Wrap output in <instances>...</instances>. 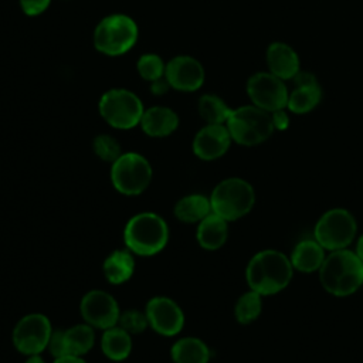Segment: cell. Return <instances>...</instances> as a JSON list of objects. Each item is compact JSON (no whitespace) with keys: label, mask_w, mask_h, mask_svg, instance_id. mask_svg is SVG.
Returning <instances> with one entry per match:
<instances>
[{"label":"cell","mask_w":363,"mask_h":363,"mask_svg":"<svg viewBox=\"0 0 363 363\" xmlns=\"http://www.w3.org/2000/svg\"><path fill=\"white\" fill-rule=\"evenodd\" d=\"M231 142L225 125H206L193 139V152L201 160H216L227 153Z\"/></svg>","instance_id":"15"},{"label":"cell","mask_w":363,"mask_h":363,"mask_svg":"<svg viewBox=\"0 0 363 363\" xmlns=\"http://www.w3.org/2000/svg\"><path fill=\"white\" fill-rule=\"evenodd\" d=\"M139 125L146 135L152 138H164L177 129L179 116L167 106H152L145 109Z\"/></svg>","instance_id":"18"},{"label":"cell","mask_w":363,"mask_h":363,"mask_svg":"<svg viewBox=\"0 0 363 363\" xmlns=\"http://www.w3.org/2000/svg\"><path fill=\"white\" fill-rule=\"evenodd\" d=\"M101 347L108 359L115 362L125 360L132 350L130 335L121 326L115 325L109 329H105L101 340Z\"/></svg>","instance_id":"20"},{"label":"cell","mask_w":363,"mask_h":363,"mask_svg":"<svg viewBox=\"0 0 363 363\" xmlns=\"http://www.w3.org/2000/svg\"><path fill=\"white\" fill-rule=\"evenodd\" d=\"M145 313L153 330L163 336L177 335L184 323V315L180 306L166 296L152 298L146 305Z\"/></svg>","instance_id":"14"},{"label":"cell","mask_w":363,"mask_h":363,"mask_svg":"<svg viewBox=\"0 0 363 363\" xmlns=\"http://www.w3.org/2000/svg\"><path fill=\"white\" fill-rule=\"evenodd\" d=\"M267 64L269 72L281 79H292L299 72V57L292 47L285 43H272L267 50Z\"/></svg>","instance_id":"17"},{"label":"cell","mask_w":363,"mask_h":363,"mask_svg":"<svg viewBox=\"0 0 363 363\" xmlns=\"http://www.w3.org/2000/svg\"><path fill=\"white\" fill-rule=\"evenodd\" d=\"M149 84H150V92L153 95H156V96H162V95L167 94L169 89L172 88L164 75L157 78V79H155V81H152V82H149Z\"/></svg>","instance_id":"33"},{"label":"cell","mask_w":363,"mask_h":363,"mask_svg":"<svg viewBox=\"0 0 363 363\" xmlns=\"http://www.w3.org/2000/svg\"><path fill=\"white\" fill-rule=\"evenodd\" d=\"M262 295L250 289L244 292L234 305V318L240 325H251L262 312Z\"/></svg>","instance_id":"27"},{"label":"cell","mask_w":363,"mask_h":363,"mask_svg":"<svg viewBox=\"0 0 363 363\" xmlns=\"http://www.w3.org/2000/svg\"><path fill=\"white\" fill-rule=\"evenodd\" d=\"M294 277L289 255L279 250L265 248L255 252L245 267V281L250 289L262 296H271L288 288Z\"/></svg>","instance_id":"1"},{"label":"cell","mask_w":363,"mask_h":363,"mask_svg":"<svg viewBox=\"0 0 363 363\" xmlns=\"http://www.w3.org/2000/svg\"><path fill=\"white\" fill-rule=\"evenodd\" d=\"M353 251H354V252H356V255L363 261V233H362L360 235H357V237H356Z\"/></svg>","instance_id":"35"},{"label":"cell","mask_w":363,"mask_h":363,"mask_svg":"<svg viewBox=\"0 0 363 363\" xmlns=\"http://www.w3.org/2000/svg\"><path fill=\"white\" fill-rule=\"evenodd\" d=\"M81 315L88 325L109 329L118 323L119 308L112 295L105 291H89L81 301Z\"/></svg>","instance_id":"12"},{"label":"cell","mask_w":363,"mask_h":363,"mask_svg":"<svg viewBox=\"0 0 363 363\" xmlns=\"http://www.w3.org/2000/svg\"><path fill=\"white\" fill-rule=\"evenodd\" d=\"M135 271V259L129 251L116 250L104 261V274L111 284H122L130 279Z\"/></svg>","instance_id":"21"},{"label":"cell","mask_w":363,"mask_h":363,"mask_svg":"<svg viewBox=\"0 0 363 363\" xmlns=\"http://www.w3.org/2000/svg\"><path fill=\"white\" fill-rule=\"evenodd\" d=\"M138 26L132 17L113 13L104 17L94 30V47L108 57L128 52L138 41Z\"/></svg>","instance_id":"6"},{"label":"cell","mask_w":363,"mask_h":363,"mask_svg":"<svg viewBox=\"0 0 363 363\" xmlns=\"http://www.w3.org/2000/svg\"><path fill=\"white\" fill-rule=\"evenodd\" d=\"M95 155L102 159L104 162H115L122 153H121V145L119 142L111 136V135H98L94 139L92 143Z\"/></svg>","instance_id":"29"},{"label":"cell","mask_w":363,"mask_h":363,"mask_svg":"<svg viewBox=\"0 0 363 363\" xmlns=\"http://www.w3.org/2000/svg\"><path fill=\"white\" fill-rule=\"evenodd\" d=\"M196 238L204 250L221 248L228 238V221L211 211L199 223Z\"/></svg>","instance_id":"19"},{"label":"cell","mask_w":363,"mask_h":363,"mask_svg":"<svg viewBox=\"0 0 363 363\" xmlns=\"http://www.w3.org/2000/svg\"><path fill=\"white\" fill-rule=\"evenodd\" d=\"M210 213V199L203 194L184 196L174 206V216L183 223H200Z\"/></svg>","instance_id":"22"},{"label":"cell","mask_w":363,"mask_h":363,"mask_svg":"<svg viewBox=\"0 0 363 363\" xmlns=\"http://www.w3.org/2000/svg\"><path fill=\"white\" fill-rule=\"evenodd\" d=\"M51 323L43 313H30L18 320L13 330V343L24 354H38L51 337Z\"/></svg>","instance_id":"11"},{"label":"cell","mask_w":363,"mask_h":363,"mask_svg":"<svg viewBox=\"0 0 363 363\" xmlns=\"http://www.w3.org/2000/svg\"><path fill=\"white\" fill-rule=\"evenodd\" d=\"M99 113L104 121L116 129H130L140 123L145 112L140 98L125 88H112L102 94Z\"/></svg>","instance_id":"8"},{"label":"cell","mask_w":363,"mask_h":363,"mask_svg":"<svg viewBox=\"0 0 363 363\" xmlns=\"http://www.w3.org/2000/svg\"><path fill=\"white\" fill-rule=\"evenodd\" d=\"M328 252L349 248L357 237V221L345 207H333L320 214L312 235Z\"/></svg>","instance_id":"7"},{"label":"cell","mask_w":363,"mask_h":363,"mask_svg":"<svg viewBox=\"0 0 363 363\" xmlns=\"http://www.w3.org/2000/svg\"><path fill=\"white\" fill-rule=\"evenodd\" d=\"M322 288L336 298H346L363 286V261L350 248L330 251L318 271Z\"/></svg>","instance_id":"2"},{"label":"cell","mask_w":363,"mask_h":363,"mask_svg":"<svg viewBox=\"0 0 363 363\" xmlns=\"http://www.w3.org/2000/svg\"><path fill=\"white\" fill-rule=\"evenodd\" d=\"M328 251L312 237L303 238L295 244L289 254L294 271L302 274L318 272L326 258Z\"/></svg>","instance_id":"16"},{"label":"cell","mask_w":363,"mask_h":363,"mask_svg":"<svg viewBox=\"0 0 363 363\" xmlns=\"http://www.w3.org/2000/svg\"><path fill=\"white\" fill-rule=\"evenodd\" d=\"M271 116H272V123H274L275 130H285V129H288V126H289V116H288V113L284 109L271 112Z\"/></svg>","instance_id":"32"},{"label":"cell","mask_w":363,"mask_h":363,"mask_svg":"<svg viewBox=\"0 0 363 363\" xmlns=\"http://www.w3.org/2000/svg\"><path fill=\"white\" fill-rule=\"evenodd\" d=\"M247 94L252 105L274 112L284 109L288 104V89L284 79L271 72H257L247 81Z\"/></svg>","instance_id":"10"},{"label":"cell","mask_w":363,"mask_h":363,"mask_svg":"<svg viewBox=\"0 0 363 363\" xmlns=\"http://www.w3.org/2000/svg\"><path fill=\"white\" fill-rule=\"evenodd\" d=\"M95 342V335L91 325H75L62 330V343L65 356H82L91 350Z\"/></svg>","instance_id":"24"},{"label":"cell","mask_w":363,"mask_h":363,"mask_svg":"<svg viewBox=\"0 0 363 363\" xmlns=\"http://www.w3.org/2000/svg\"><path fill=\"white\" fill-rule=\"evenodd\" d=\"M136 69L143 79H146L147 82H152L164 75L166 64L160 55L153 52H146V54H142L136 61Z\"/></svg>","instance_id":"28"},{"label":"cell","mask_w":363,"mask_h":363,"mask_svg":"<svg viewBox=\"0 0 363 363\" xmlns=\"http://www.w3.org/2000/svg\"><path fill=\"white\" fill-rule=\"evenodd\" d=\"M51 4V0H20V7L26 16L35 17L44 13L48 6Z\"/></svg>","instance_id":"31"},{"label":"cell","mask_w":363,"mask_h":363,"mask_svg":"<svg viewBox=\"0 0 363 363\" xmlns=\"http://www.w3.org/2000/svg\"><path fill=\"white\" fill-rule=\"evenodd\" d=\"M322 98V91L319 84H311V85H299L295 86V89L288 96L286 108L298 115L308 113L312 109L318 106Z\"/></svg>","instance_id":"25"},{"label":"cell","mask_w":363,"mask_h":363,"mask_svg":"<svg viewBox=\"0 0 363 363\" xmlns=\"http://www.w3.org/2000/svg\"><path fill=\"white\" fill-rule=\"evenodd\" d=\"M24 363H44V360L38 354H31Z\"/></svg>","instance_id":"36"},{"label":"cell","mask_w":363,"mask_h":363,"mask_svg":"<svg viewBox=\"0 0 363 363\" xmlns=\"http://www.w3.org/2000/svg\"><path fill=\"white\" fill-rule=\"evenodd\" d=\"M123 240L132 252L138 255H155L166 247L169 228L160 216L140 213L128 221Z\"/></svg>","instance_id":"3"},{"label":"cell","mask_w":363,"mask_h":363,"mask_svg":"<svg viewBox=\"0 0 363 363\" xmlns=\"http://www.w3.org/2000/svg\"><path fill=\"white\" fill-rule=\"evenodd\" d=\"M113 187L122 194H140L152 180V166L146 157L139 153H122L111 169Z\"/></svg>","instance_id":"9"},{"label":"cell","mask_w":363,"mask_h":363,"mask_svg":"<svg viewBox=\"0 0 363 363\" xmlns=\"http://www.w3.org/2000/svg\"><path fill=\"white\" fill-rule=\"evenodd\" d=\"M211 211L227 221H235L247 216L255 204L252 184L241 177L221 180L210 196Z\"/></svg>","instance_id":"4"},{"label":"cell","mask_w":363,"mask_h":363,"mask_svg":"<svg viewBox=\"0 0 363 363\" xmlns=\"http://www.w3.org/2000/svg\"><path fill=\"white\" fill-rule=\"evenodd\" d=\"M174 363H208L210 350L207 345L197 337H183L172 347Z\"/></svg>","instance_id":"23"},{"label":"cell","mask_w":363,"mask_h":363,"mask_svg":"<svg viewBox=\"0 0 363 363\" xmlns=\"http://www.w3.org/2000/svg\"><path fill=\"white\" fill-rule=\"evenodd\" d=\"M164 77L170 86L182 92H193L204 82V68L199 60L190 55H176L166 62Z\"/></svg>","instance_id":"13"},{"label":"cell","mask_w":363,"mask_h":363,"mask_svg":"<svg viewBox=\"0 0 363 363\" xmlns=\"http://www.w3.org/2000/svg\"><path fill=\"white\" fill-rule=\"evenodd\" d=\"M118 325L129 335H138L146 329L149 322L146 313H142L138 309H129L119 315Z\"/></svg>","instance_id":"30"},{"label":"cell","mask_w":363,"mask_h":363,"mask_svg":"<svg viewBox=\"0 0 363 363\" xmlns=\"http://www.w3.org/2000/svg\"><path fill=\"white\" fill-rule=\"evenodd\" d=\"M54 363H86L85 360H82L79 356H62V357H57L54 360Z\"/></svg>","instance_id":"34"},{"label":"cell","mask_w":363,"mask_h":363,"mask_svg":"<svg viewBox=\"0 0 363 363\" xmlns=\"http://www.w3.org/2000/svg\"><path fill=\"white\" fill-rule=\"evenodd\" d=\"M231 108L217 95L206 94L199 99V113L207 125H225Z\"/></svg>","instance_id":"26"},{"label":"cell","mask_w":363,"mask_h":363,"mask_svg":"<svg viewBox=\"0 0 363 363\" xmlns=\"http://www.w3.org/2000/svg\"><path fill=\"white\" fill-rule=\"evenodd\" d=\"M225 126L231 139L242 146H257L264 143L275 130L271 112L255 105H244L233 109Z\"/></svg>","instance_id":"5"}]
</instances>
